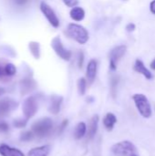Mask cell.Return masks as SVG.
<instances>
[{
  "instance_id": "9",
  "label": "cell",
  "mask_w": 155,
  "mask_h": 156,
  "mask_svg": "<svg viewBox=\"0 0 155 156\" xmlns=\"http://www.w3.org/2000/svg\"><path fill=\"white\" fill-rule=\"evenodd\" d=\"M17 107V102L11 98L0 100V118L7 116Z\"/></svg>"
},
{
  "instance_id": "26",
  "label": "cell",
  "mask_w": 155,
  "mask_h": 156,
  "mask_svg": "<svg viewBox=\"0 0 155 156\" xmlns=\"http://www.w3.org/2000/svg\"><path fill=\"white\" fill-rule=\"evenodd\" d=\"M84 62V53L82 51H79L78 53V66L79 69H82Z\"/></svg>"
},
{
  "instance_id": "18",
  "label": "cell",
  "mask_w": 155,
  "mask_h": 156,
  "mask_svg": "<svg viewBox=\"0 0 155 156\" xmlns=\"http://www.w3.org/2000/svg\"><path fill=\"white\" fill-rule=\"evenodd\" d=\"M117 122V117L111 113V112H108L105 117L103 118V124H104V127L106 128L107 131L111 132L113 130L115 124Z\"/></svg>"
},
{
  "instance_id": "28",
  "label": "cell",
  "mask_w": 155,
  "mask_h": 156,
  "mask_svg": "<svg viewBox=\"0 0 155 156\" xmlns=\"http://www.w3.org/2000/svg\"><path fill=\"white\" fill-rule=\"evenodd\" d=\"M9 131V125L5 122H0V133H7Z\"/></svg>"
},
{
  "instance_id": "22",
  "label": "cell",
  "mask_w": 155,
  "mask_h": 156,
  "mask_svg": "<svg viewBox=\"0 0 155 156\" xmlns=\"http://www.w3.org/2000/svg\"><path fill=\"white\" fill-rule=\"evenodd\" d=\"M78 91L79 95H84L86 93V89H87V80L85 78H80L78 80Z\"/></svg>"
},
{
  "instance_id": "19",
  "label": "cell",
  "mask_w": 155,
  "mask_h": 156,
  "mask_svg": "<svg viewBox=\"0 0 155 156\" xmlns=\"http://www.w3.org/2000/svg\"><path fill=\"white\" fill-rule=\"evenodd\" d=\"M86 133H87V125L85 122H80L77 124L74 130V138L76 140H80L86 135Z\"/></svg>"
},
{
  "instance_id": "35",
  "label": "cell",
  "mask_w": 155,
  "mask_h": 156,
  "mask_svg": "<svg viewBox=\"0 0 155 156\" xmlns=\"http://www.w3.org/2000/svg\"><path fill=\"white\" fill-rule=\"evenodd\" d=\"M4 93H5V89L0 87V96H1V95H3Z\"/></svg>"
},
{
  "instance_id": "2",
  "label": "cell",
  "mask_w": 155,
  "mask_h": 156,
  "mask_svg": "<svg viewBox=\"0 0 155 156\" xmlns=\"http://www.w3.org/2000/svg\"><path fill=\"white\" fill-rule=\"evenodd\" d=\"M111 151L115 156H140L137 147L130 141H122L113 144Z\"/></svg>"
},
{
  "instance_id": "30",
  "label": "cell",
  "mask_w": 155,
  "mask_h": 156,
  "mask_svg": "<svg viewBox=\"0 0 155 156\" xmlns=\"http://www.w3.org/2000/svg\"><path fill=\"white\" fill-rule=\"evenodd\" d=\"M135 29H136V26H135V24H133V23H129V24L126 26V30L129 31V32H132V31H134Z\"/></svg>"
},
{
  "instance_id": "12",
  "label": "cell",
  "mask_w": 155,
  "mask_h": 156,
  "mask_svg": "<svg viewBox=\"0 0 155 156\" xmlns=\"http://www.w3.org/2000/svg\"><path fill=\"white\" fill-rule=\"evenodd\" d=\"M63 101V97L58 96V95H53L50 98V102H49V107L48 111L52 114H58L60 112L61 104Z\"/></svg>"
},
{
  "instance_id": "13",
  "label": "cell",
  "mask_w": 155,
  "mask_h": 156,
  "mask_svg": "<svg viewBox=\"0 0 155 156\" xmlns=\"http://www.w3.org/2000/svg\"><path fill=\"white\" fill-rule=\"evenodd\" d=\"M0 155L1 156H25L24 153L17 148L11 147L7 144H0Z\"/></svg>"
},
{
  "instance_id": "32",
  "label": "cell",
  "mask_w": 155,
  "mask_h": 156,
  "mask_svg": "<svg viewBox=\"0 0 155 156\" xmlns=\"http://www.w3.org/2000/svg\"><path fill=\"white\" fill-rule=\"evenodd\" d=\"M5 78H6V76L5 75V72H4V66L0 64V80H4Z\"/></svg>"
},
{
  "instance_id": "10",
  "label": "cell",
  "mask_w": 155,
  "mask_h": 156,
  "mask_svg": "<svg viewBox=\"0 0 155 156\" xmlns=\"http://www.w3.org/2000/svg\"><path fill=\"white\" fill-rule=\"evenodd\" d=\"M19 87H20L21 94L26 95V94H28V93L32 92L36 89L37 82L31 78H25L20 81Z\"/></svg>"
},
{
  "instance_id": "5",
  "label": "cell",
  "mask_w": 155,
  "mask_h": 156,
  "mask_svg": "<svg viewBox=\"0 0 155 156\" xmlns=\"http://www.w3.org/2000/svg\"><path fill=\"white\" fill-rule=\"evenodd\" d=\"M51 47L54 49L55 53L60 58H62L63 60L69 61L71 58V56H72L71 51L69 50V49H67L64 47V45H63V43H62V41H61V39H60L59 37H55L52 39V41H51Z\"/></svg>"
},
{
  "instance_id": "6",
  "label": "cell",
  "mask_w": 155,
  "mask_h": 156,
  "mask_svg": "<svg viewBox=\"0 0 155 156\" xmlns=\"http://www.w3.org/2000/svg\"><path fill=\"white\" fill-rule=\"evenodd\" d=\"M37 109H38L37 101L34 96L27 97L24 101L22 111H23V114L26 120H29L30 118H32L37 113Z\"/></svg>"
},
{
  "instance_id": "31",
  "label": "cell",
  "mask_w": 155,
  "mask_h": 156,
  "mask_svg": "<svg viewBox=\"0 0 155 156\" xmlns=\"http://www.w3.org/2000/svg\"><path fill=\"white\" fill-rule=\"evenodd\" d=\"M28 1H29V0H14V2H15L16 5H26V3H28Z\"/></svg>"
},
{
  "instance_id": "34",
  "label": "cell",
  "mask_w": 155,
  "mask_h": 156,
  "mask_svg": "<svg viewBox=\"0 0 155 156\" xmlns=\"http://www.w3.org/2000/svg\"><path fill=\"white\" fill-rule=\"evenodd\" d=\"M151 69H153V70H155V58L152 61V63H151Z\"/></svg>"
},
{
  "instance_id": "1",
  "label": "cell",
  "mask_w": 155,
  "mask_h": 156,
  "mask_svg": "<svg viewBox=\"0 0 155 156\" xmlns=\"http://www.w3.org/2000/svg\"><path fill=\"white\" fill-rule=\"evenodd\" d=\"M66 33L70 38L74 39L76 42L81 45L86 44L90 37L88 30L81 25L75 24V23L69 24Z\"/></svg>"
},
{
  "instance_id": "21",
  "label": "cell",
  "mask_w": 155,
  "mask_h": 156,
  "mask_svg": "<svg viewBox=\"0 0 155 156\" xmlns=\"http://www.w3.org/2000/svg\"><path fill=\"white\" fill-rule=\"evenodd\" d=\"M4 72L6 78H11L16 73V68L13 63H5L4 66Z\"/></svg>"
},
{
  "instance_id": "16",
  "label": "cell",
  "mask_w": 155,
  "mask_h": 156,
  "mask_svg": "<svg viewBox=\"0 0 155 156\" xmlns=\"http://www.w3.org/2000/svg\"><path fill=\"white\" fill-rule=\"evenodd\" d=\"M99 120H100V117L97 114L93 115L92 118L90 119V125H89V132H88L89 139H92L96 135L98 132V127H99Z\"/></svg>"
},
{
  "instance_id": "8",
  "label": "cell",
  "mask_w": 155,
  "mask_h": 156,
  "mask_svg": "<svg viewBox=\"0 0 155 156\" xmlns=\"http://www.w3.org/2000/svg\"><path fill=\"white\" fill-rule=\"evenodd\" d=\"M39 7H40V10H41L42 14L48 19L49 24L52 27H58V26H59V19L57 16L55 11L51 8V6L49 5H48L46 2L42 1L40 3Z\"/></svg>"
},
{
  "instance_id": "7",
  "label": "cell",
  "mask_w": 155,
  "mask_h": 156,
  "mask_svg": "<svg viewBox=\"0 0 155 156\" xmlns=\"http://www.w3.org/2000/svg\"><path fill=\"white\" fill-rule=\"evenodd\" d=\"M126 51H127V47L125 45L117 46L111 51V53H110V69L111 70H116L118 62L125 55Z\"/></svg>"
},
{
  "instance_id": "24",
  "label": "cell",
  "mask_w": 155,
  "mask_h": 156,
  "mask_svg": "<svg viewBox=\"0 0 155 156\" xmlns=\"http://www.w3.org/2000/svg\"><path fill=\"white\" fill-rule=\"evenodd\" d=\"M27 121L26 118H20V119H16L13 122V125L14 127L17 128V129H22V128H25L26 123H27Z\"/></svg>"
},
{
  "instance_id": "23",
  "label": "cell",
  "mask_w": 155,
  "mask_h": 156,
  "mask_svg": "<svg viewBox=\"0 0 155 156\" xmlns=\"http://www.w3.org/2000/svg\"><path fill=\"white\" fill-rule=\"evenodd\" d=\"M33 138H34V133L30 131L24 132L20 134V141L25 142V143L30 142L31 140H33Z\"/></svg>"
},
{
  "instance_id": "15",
  "label": "cell",
  "mask_w": 155,
  "mask_h": 156,
  "mask_svg": "<svg viewBox=\"0 0 155 156\" xmlns=\"http://www.w3.org/2000/svg\"><path fill=\"white\" fill-rule=\"evenodd\" d=\"M50 145L47 144L35 147L27 153V156H48L50 153Z\"/></svg>"
},
{
  "instance_id": "20",
  "label": "cell",
  "mask_w": 155,
  "mask_h": 156,
  "mask_svg": "<svg viewBox=\"0 0 155 156\" xmlns=\"http://www.w3.org/2000/svg\"><path fill=\"white\" fill-rule=\"evenodd\" d=\"M28 48L32 54V56L38 59L40 58V44L36 41H31L28 44Z\"/></svg>"
},
{
  "instance_id": "33",
  "label": "cell",
  "mask_w": 155,
  "mask_h": 156,
  "mask_svg": "<svg viewBox=\"0 0 155 156\" xmlns=\"http://www.w3.org/2000/svg\"><path fill=\"white\" fill-rule=\"evenodd\" d=\"M150 10H151V12L155 15V0H153L152 2H151V5H150Z\"/></svg>"
},
{
  "instance_id": "14",
  "label": "cell",
  "mask_w": 155,
  "mask_h": 156,
  "mask_svg": "<svg viewBox=\"0 0 155 156\" xmlns=\"http://www.w3.org/2000/svg\"><path fill=\"white\" fill-rule=\"evenodd\" d=\"M133 69H134L136 72H138V73L143 75L147 80H152V79H153V74H152V72L145 67L144 63H143L141 59H136V60H135L134 65H133Z\"/></svg>"
},
{
  "instance_id": "4",
  "label": "cell",
  "mask_w": 155,
  "mask_h": 156,
  "mask_svg": "<svg viewBox=\"0 0 155 156\" xmlns=\"http://www.w3.org/2000/svg\"><path fill=\"white\" fill-rule=\"evenodd\" d=\"M132 100L135 103V106L139 112V113L143 118H150L152 116V107L149 102L148 98L142 93H137L132 96Z\"/></svg>"
},
{
  "instance_id": "29",
  "label": "cell",
  "mask_w": 155,
  "mask_h": 156,
  "mask_svg": "<svg viewBox=\"0 0 155 156\" xmlns=\"http://www.w3.org/2000/svg\"><path fill=\"white\" fill-rule=\"evenodd\" d=\"M68 124H69V120H68V119H65V120L62 121V122H61V124H60V126H59V131H58L59 133H61L67 128Z\"/></svg>"
},
{
  "instance_id": "3",
  "label": "cell",
  "mask_w": 155,
  "mask_h": 156,
  "mask_svg": "<svg viewBox=\"0 0 155 156\" xmlns=\"http://www.w3.org/2000/svg\"><path fill=\"white\" fill-rule=\"evenodd\" d=\"M31 132L39 138L48 137L53 131V122L50 118H42L32 124Z\"/></svg>"
},
{
  "instance_id": "36",
  "label": "cell",
  "mask_w": 155,
  "mask_h": 156,
  "mask_svg": "<svg viewBox=\"0 0 155 156\" xmlns=\"http://www.w3.org/2000/svg\"><path fill=\"white\" fill-rule=\"evenodd\" d=\"M123 1H128V0H123Z\"/></svg>"
},
{
  "instance_id": "27",
  "label": "cell",
  "mask_w": 155,
  "mask_h": 156,
  "mask_svg": "<svg viewBox=\"0 0 155 156\" xmlns=\"http://www.w3.org/2000/svg\"><path fill=\"white\" fill-rule=\"evenodd\" d=\"M62 1L68 7H74L77 6L79 4V0H62Z\"/></svg>"
},
{
  "instance_id": "25",
  "label": "cell",
  "mask_w": 155,
  "mask_h": 156,
  "mask_svg": "<svg viewBox=\"0 0 155 156\" xmlns=\"http://www.w3.org/2000/svg\"><path fill=\"white\" fill-rule=\"evenodd\" d=\"M118 83H119V77L118 76L112 77L111 81V93H112L113 97H115V95H116V90H117Z\"/></svg>"
},
{
  "instance_id": "11",
  "label": "cell",
  "mask_w": 155,
  "mask_h": 156,
  "mask_svg": "<svg viewBox=\"0 0 155 156\" xmlns=\"http://www.w3.org/2000/svg\"><path fill=\"white\" fill-rule=\"evenodd\" d=\"M97 70H98L97 60L90 59L87 66V70H86V78L90 84H92L94 82V80L96 79V75H97Z\"/></svg>"
},
{
  "instance_id": "17",
  "label": "cell",
  "mask_w": 155,
  "mask_h": 156,
  "mask_svg": "<svg viewBox=\"0 0 155 156\" xmlns=\"http://www.w3.org/2000/svg\"><path fill=\"white\" fill-rule=\"evenodd\" d=\"M69 16L72 20L76 22H80L85 17V10L80 6H74L69 12Z\"/></svg>"
}]
</instances>
